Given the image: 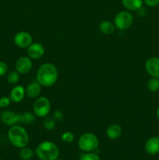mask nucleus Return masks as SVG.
Returning <instances> with one entry per match:
<instances>
[{
	"instance_id": "nucleus-1",
	"label": "nucleus",
	"mask_w": 159,
	"mask_h": 160,
	"mask_svg": "<svg viewBox=\"0 0 159 160\" xmlns=\"http://www.w3.org/2000/svg\"><path fill=\"white\" fill-rule=\"evenodd\" d=\"M59 71L54 64L51 62H45L41 65L36 74L37 82L45 88L52 87L58 81Z\"/></svg>"
},
{
	"instance_id": "nucleus-2",
	"label": "nucleus",
	"mask_w": 159,
	"mask_h": 160,
	"mask_svg": "<svg viewBox=\"0 0 159 160\" xmlns=\"http://www.w3.org/2000/svg\"><path fill=\"white\" fill-rule=\"evenodd\" d=\"M7 136L9 142L16 148H22L27 146L29 144V134L26 129L20 124L10 127Z\"/></svg>"
},
{
	"instance_id": "nucleus-3",
	"label": "nucleus",
	"mask_w": 159,
	"mask_h": 160,
	"mask_svg": "<svg viewBox=\"0 0 159 160\" xmlns=\"http://www.w3.org/2000/svg\"><path fill=\"white\" fill-rule=\"evenodd\" d=\"M59 148L54 142L45 141L39 144L35 149V154L41 160H55L59 156Z\"/></svg>"
},
{
	"instance_id": "nucleus-4",
	"label": "nucleus",
	"mask_w": 159,
	"mask_h": 160,
	"mask_svg": "<svg viewBox=\"0 0 159 160\" xmlns=\"http://www.w3.org/2000/svg\"><path fill=\"white\" fill-rule=\"evenodd\" d=\"M78 147L85 152H92L98 148L99 140L93 133H84L78 139Z\"/></svg>"
},
{
	"instance_id": "nucleus-5",
	"label": "nucleus",
	"mask_w": 159,
	"mask_h": 160,
	"mask_svg": "<svg viewBox=\"0 0 159 160\" xmlns=\"http://www.w3.org/2000/svg\"><path fill=\"white\" fill-rule=\"evenodd\" d=\"M132 23L133 17L128 10L120 11L114 17V24L119 31H126L129 29Z\"/></svg>"
},
{
	"instance_id": "nucleus-6",
	"label": "nucleus",
	"mask_w": 159,
	"mask_h": 160,
	"mask_svg": "<svg viewBox=\"0 0 159 160\" xmlns=\"http://www.w3.org/2000/svg\"><path fill=\"white\" fill-rule=\"evenodd\" d=\"M33 111L37 117H45L48 116L51 111V102L49 99L45 96H39L34 101L33 105Z\"/></svg>"
},
{
	"instance_id": "nucleus-7",
	"label": "nucleus",
	"mask_w": 159,
	"mask_h": 160,
	"mask_svg": "<svg viewBox=\"0 0 159 160\" xmlns=\"http://www.w3.org/2000/svg\"><path fill=\"white\" fill-rule=\"evenodd\" d=\"M13 42L20 48H27L33 43V38L27 31H20L14 36Z\"/></svg>"
},
{
	"instance_id": "nucleus-8",
	"label": "nucleus",
	"mask_w": 159,
	"mask_h": 160,
	"mask_svg": "<svg viewBox=\"0 0 159 160\" xmlns=\"http://www.w3.org/2000/svg\"><path fill=\"white\" fill-rule=\"evenodd\" d=\"M33 67V62L29 56H21L15 63V70L20 74H26L31 70Z\"/></svg>"
},
{
	"instance_id": "nucleus-9",
	"label": "nucleus",
	"mask_w": 159,
	"mask_h": 160,
	"mask_svg": "<svg viewBox=\"0 0 159 160\" xmlns=\"http://www.w3.org/2000/svg\"><path fill=\"white\" fill-rule=\"evenodd\" d=\"M0 120L5 125L9 127L20 124V114L11 110H5L0 115Z\"/></svg>"
},
{
	"instance_id": "nucleus-10",
	"label": "nucleus",
	"mask_w": 159,
	"mask_h": 160,
	"mask_svg": "<svg viewBox=\"0 0 159 160\" xmlns=\"http://www.w3.org/2000/svg\"><path fill=\"white\" fill-rule=\"evenodd\" d=\"M27 56L31 59H39L45 55V48L42 44L39 42H33L27 48H26Z\"/></svg>"
},
{
	"instance_id": "nucleus-11",
	"label": "nucleus",
	"mask_w": 159,
	"mask_h": 160,
	"mask_svg": "<svg viewBox=\"0 0 159 160\" xmlns=\"http://www.w3.org/2000/svg\"><path fill=\"white\" fill-rule=\"evenodd\" d=\"M145 70L151 78H159V58L151 57L145 62Z\"/></svg>"
},
{
	"instance_id": "nucleus-12",
	"label": "nucleus",
	"mask_w": 159,
	"mask_h": 160,
	"mask_svg": "<svg viewBox=\"0 0 159 160\" xmlns=\"http://www.w3.org/2000/svg\"><path fill=\"white\" fill-rule=\"evenodd\" d=\"M145 151L151 156H155L159 153V138L157 137H151L147 140L144 145Z\"/></svg>"
},
{
	"instance_id": "nucleus-13",
	"label": "nucleus",
	"mask_w": 159,
	"mask_h": 160,
	"mask_svg": "<svg viewBox=\"0 0 159 160\" xmlns=\"http://www.w3.org/2000/svg\"><path fill=\"white\" fill-rule=\"evenodd\" d=\"M26 95V90L22 85H17L11 90L9 98L13 102L19 103L22 102Z\"/></svg>"
},
{
	"instance_id": "nucleus-14",
	"label": "nucleus",
	"mask_w": 159,
	"mask_h": 160,
	"mask_svg": "<svg viewBox=\"0 0 159 160\" xmlns=\"http://www.w3.org/2000/svg\"><path fill=\"white\" fill-rule=\"evenodd\" d=\"M42 86L37 81H32L27 84L26 90V95L31 98H37L40 96Z\"/></svg>"
},
{
	"instance_id": "nucleus-15",
	"label": "nucleus",
	"mask_w": 159,
	"mask_h": 160,
	"mask_svg": "<svg viewBox=\"0 0 159 160\" xmlns=\"http://www.w3.org/2000/svg\"><path fill=\"white\" fill-rule=\"evenodd\" d=\"M123 134V128L118 123H112L106 129V135L111 140L119 138Z\"/></svg>"
},
{
	"instance_id": "nucleus-16",
	"label": "nucleus",
	"mask_w": 159,
	"mask_h": 160,
	"mask_svg": "<svg viewBox=\"0 0 159 160\" xmlns=\"http://www.w3.org/2000/svg\"><path fill=\"white\" fill-rule=\"evenodd\" d=\"M99 30L102 34L105 35H111L115 32V24L112 22L108 21V20H103L99 23Z\"/></svg>"
},
{
	"instance_id": "nucleus-17",
	"label": "nucleus",
	"mask_w": 159,
	"mask_h": 160,
	"mask_svg": "<svg viewBox=\"0 0 159 160\" xmlns=\"http://www.w3.org/2000/svg\"><path fill=\"white\" fill-rule=\"evenodd\" d=\"M122 4L128 11H137L143 6V0H122Z\"/></svg>"
},
{
	"instance_id": "nucleus-18",
	"label": "nucleus",
	"mask_w": 159,
	"mask_h": 160,
	"mask_svg": "<svg viewBox=\"0 0 159 160\" xmlns=\"http://www.w3.org/2000/svg\"><path fill=\"white\" fill-rule=\"evenodd\" d=\"M35 114L31 112H24L20 114V124L23 123L26 125H31L35 121Z\"/></svg>"
},
{
	"instance_id": "nucleus-19",
	"label": "nucleus",
	"mask_w": 159,
	"mask_h": 160,
	"mask_svg": "<svg viewBox=\"0 0 159 160\" xmlns=\"http://www.w3.org/2000/svg\"><path fill=\"white\" fill-rule=\"evenodd\" d=\"M35 152L33 151L31 148H28L27 146L23 147L20 148L19 156L22 160H31L34 156Z\"/></svg>"
},
{
	"instance_id": "nucleus-20",
	"label": "nucleus",
	"mask_w": 159,
	"mask_h": 160,
	"mask_svg": "<svg viewBox=\"0 0 159 160\" xmlns=\"http://www.w3.org/2000/svg\"><path fill=\"white\" fill-rule=\"evenodd\" d=\"M43 127L46 131H51L55 128L56 121L53 117H50L48 116L44 117L43 120Z\"/></svg>"
},
{
	"instance_id": "nucleus-21",
	"label": "nucleus",
	"mask_w": 159,
	"mask_h": 160,
	"mask_svg": "<svg viewBox=\"0 0 159 160\" xmlns=\"http://www.w3.org/2000/svg\"><path fill=\"white\" fill-rule=\"evenodd\" d=\"M147 89L153 93L159 91V78H151L147 82Z\"/></svg>"
},
{
	"instance_id": "nucleus-22",
	"label": "nucleus",
	"mask_w": 159,
	"mask_h": 160,
	"mask_svg": "<svg viewBox=\"0 0 159 160\" xmlns=\"http://www.w3.org/2000/svg\"><path fill=\"white\" fill-rule=\"evenodd\" d=\"M20 73L17 71L14 70V71H10L7 74L6 77V79H7L8 83H9L10 84H15L20 80Z\"/></svg>"
},
{
	"instance_id": "nucleus-23",
	"label": "nucleus",
	"mask_w": 159,
	"mask_h": 160,
	"mask_svg": "<svg viewBox=\"0 0 159 160\" xmlns=\"http://www.w3.org/2000/svg\"><path fill=\"white\" fill-rule=\"evenodd\" d=\"M60 138L64 143H72L74 141V134L70 131H65L62 133Z\"/></svg>"
},
{
	"instance_id": "nucleus-24",
	"label": "nucleus",
	"mask_w": 159,
	"mask_h": 160,
	"mask_svg": "<svg viewBox=\"0 0 159 160\" xmlns=\"http://www.w3.org/2000/svg\"><path fill=\"white\" fill-rule=\"evenodd\" d=\"M79 160H101L99 156L93 152H86L83 155Z\"/></svg>"
},
{
	"instance_id": "nucleus-25",
	"label": "nucleus",
	"mask_w": 159,
	"mask_h": 160,
	"mask_svg": "<svg viewBox=\"0 0 159 160\" xmlns=\"http://www.w3.org/2000/svg\"><path fill=\"white\" fill-rule=\"evenodd\" d=\"M11 99L9 97L7 96H3L0 98V108H2V109H5V108L8 107V106L10 105L11 103Z\"/></svg>"
},
{
	"instance_id": "nucleus-26",
	"label": "nucleus",
	"mask_w": 159,
	"mask_h": 160,
	"mask_svg": "<svg viewBox=\"0 0 159 160\" xmlns=\"http://www.w3.org/2000/svg\"><path fill=\"white\" fill-rule=\"evenodd\" d=\"M53 118L55 119L56 122H62L64 120V113L62 111L59 109H56L53 113Z\"/></svg>"
},
{
	"instance_id": "nucleus-27",
	"label": "nucleus",
	"mask_w": 159,
	"mask_h": 160,
	"mask_svg": "<svg viewBox=\"0 0 159 160\" xmlns=\"http://www.w3.org/2000/svg\"><path fill=\"white\" fill-rule=\"evenodd\" d=\"M8 65L3 61H0V77H3L7 73Z\"/></svg>"
},
{
	"instance_id": "nucleus-28",
	"label": "nucleus",
	"mask_w": 159,
	"mask_h": 160,
	"mask_svg": "<svg viewBox=\"0 0 159 160\" xmlns=\"http://www.w3.org/2000/svg\"><path fill=\"white\" fill-rule=\"evenodd\" d=\"M143 3L149 7H154L159 4V0H143Z\"/></svg>"
},
{
	"instance_id": "nucleus-29",
	"label": "nucleus",
	"mask_w": 159,
	"mask_h": 160,
	"mask_svg": "<svg viewBox=\"0 0 159 160\" xmlns=\"http://www.w3.org/2000/svg\"><path fill=\"white\" fill-rule=\"evenodd\" d=\"M137 16H138L139 17L143 18V17H144L145 16H146L147 10L145 8H143V6H142V7H140L138 10H137Z\"/></svg>"
},
{
	"instance_id": "nucleus-30",
	"label": "nucleus",
	"mask_w": 159,
	"mask_h": 160,
	"mask_svg": "<svg viewBox=\"0 0 159 160\" xmlns=\"http://www.w3.org/2000/svg\"><path fill=\"white\" fill-rule=\"evenodd\" d=\"M156 116H157V118L159 120V107L157 109V111H156Z\"/></svg>"
},
{
	"instance_id": "nucleus-31",
	"label": "nucleus",
	"mask_w": 159,
	"mask_h": 160,
	"mask_svg": "<svg viewBox=\"0 0 159 160\" xmlns=\"http://www.w3.org/2000/svg\"><path fill=\"white\" fill-rule=\"evenodd\" d=\"M55 160H63V159H55Z\"/></svg>"
},
{
	"instance_id": "nucleus-32",
	"label": "nucleus",
	"mask_w": 159,
	"mask_h": 160,
	"mask_svg": "<svg viewBox=\"0 0 159 160\" xmlns=\"http://www.w3.org/2000/svg\"><path fill=\"white\" fill-rule=\"evenodd\" d=\"M37 160H41V159H37Z\"/></svg>"
},
{
	"instance_id": "nucleus-33",
	"label": "nucleus",
	"mask_w": 159,
	"mask_h": 160,
	"mask_svg": "<svg viewBox=\"0 0 159 160\" xmlns=\"http://www.w3.org/2000/svg\"><path fill=\"white\" fill-rule=\"evenodd\" d=\"M0 160H2V159H0Z\"/></svg>"
}]
</instances>
